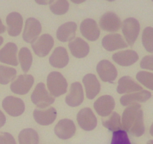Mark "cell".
I'll list each match as a JSON object with an SVG mask.
<instances>
[{
  "label": "cell",
  "mask_w": 153,
  "mask_h": 144,
  "mask_svg": "<svg viewBox=\"0 0 153 144\" xmlns=\"http://www.w3.org/2000/svg\"><path fill=\"white\" fill-rule=\"evenodd\" d=\"M123 127L132 136L140 137L145 132L143 112L140 104L134 103L125 109L123 114Z\"/></svg>",
  "instance_id": "1"
},
{
  "label": "cell",
  "mask_w": 153,
  "mask_h": 144,
  "mask_svg": "<svg viewBox=\"0 0 153 144\" xmlns=\"http://www.w3.org/2000/svg\"><path fill=\"white\" fill-rule=\"evenodd\" d=\"M47 85L51 95L53 97H59L67 92V80L60 72H51L48 76Z\"/></svg>",
  "instance_id": "2"
},
{
  "label": "cell",
  "mask_w": 153,
  "mask_h": 144,
  "mask_svg": "<svg viewBox=\"0 0 153 144\" xmlns=\"http://www.w3.org/2000/svg\"><path fill=\"white\" fill-rule=\"evenodd\" d=\"M31 100L39 108H46L55 101L54 97L47 91L46 86L43 83H39L37 85L31 95Z\"/></svg>",
  "instance_id": "3"
},
{
  "label": "cell",
  "mask_w": 153,
  "mask_h": 144,
  "mask_svg": "<svg viewBox=\"0 0 153 144\" xmlns=\"http://www.w3.org/2000/svg\"><path fill=\"white\" fill-rule=\"evenodd\" d=\"M121 26L128 45L133 46L137 39L140 30V26L138 20L133 17H129L123 22Z\"/></svg>",
  "instance_id": "4"
},
{
  "label": "cell",
  "mask_w": 153,
  "mask_h": 144,
  "mask_svg": "<svg viewBox=\"0 0 153 144\" xmlns=\"http://www.w3.org/2000/svg\"><path fill=\"white\" fill-rule=\"evenodd\" d=\"M54 45V40L49 34H44L32 43L35 54L39 57H45L49 54Z\"/></svg>",
  "instance_id": "5"
},
{
  "label": "cell",
  "mask_w": 153,
  "mask_h": 144,
  "mask_svg": "<svg viewBox=\"0 0 153 144\" xmlns=\"http://www.w3.org/2000/svg\"><path fill=\"white\" fill-rule=\"evenodd\" d=\"M2 107L11 117H17L25 111V104L20 98L14 96H7L2 101Z\"/></svg>",
  "instance_id": "6"
},
{
  "label": "cell",
  "mask_w": 153,
  "mask_h": 144,
  "mask_svg": "<svg viewBox=\"0 0 153 144\" xmlns=\"http://www.w3.org/2000/svg\"><path fill=\"white\" fill-rule=\"evenodd\" d=\"M96 71L101 80L106 83H113L117 79L118 73L114 65L108 60H101L97 65Z\"/></svg>",
  "instance_id": "7"
},
{
  "label": "cell",
  "mask_w": 153,
  "mask_h": 144,
  "mask_svg": "<svg viewBox=\"0 0 153 144\" xmlns=\"http://www.w3.org/2000/svg\"><path fill=\"white\" fill-rule=\"evenodd\" d=\"M42 24L37 19L29 17L25 23L24 30L23 32V39L27 43H32L38 38L42 32Z\"/></svg>",
  "instance_id": "8"
},
{
  "label": "cell",
  "mask_w": 153,
  "mask_h": 144,
  "mask_svg": "<svg viewBox=\"0 0 153 144\" xmlns=\"http://www.w3.org/2000/svg\"><path fill=\"white\" fill-rule=\"evenodd\" d=\"M34 83V78L30 74H21L18 76L11 84L10 89L11 92L17 95H26Z\"/></svg>",
  "instance_id": "9"
},
{
  "label": "cell",
  "mask_w": 153,
  "mask_h": 144,
  "mask_svg": "<svg viewBox=\"0 0 153 144\" xmlns=\"http://www.w3.org/2000/svg\"><path fill=\"white\" fill-rule=\"evenodd\" d=\"M76 120L79 126L84 131H92L96 128L98 121L92 110L89 107L81 109L77 114Z\"/></svg>",
  "instance_id": "10"
},
{
  "label": "cell",
  "mask_w": 153,
  "mask_h": 144,
  "mask_svg": "<svg viewBox=\"0 0 153 144\" xmlns=\"http://www.w3.org/2000/svg\"><path fill=\"white\" fill-rule=\"evenodd\" d=\"M116 103L114 98L108 95L98 98L94 103L93 106L97 114L102 117H107L113 112Z\"/></svg>",
  "instance_id": "11"
},
{
  "label": "cell",
  "mask_w": 153,
  "mask_h": 144,
  "mask_svg": "<svg viewBox=\"0 0 153 144\" xmlns=\"http://www.w3.org/2000/svg\"><path fill=\"white\" fill-rule=\"evenodd\" d=\"M57 111L54 107L39 108L33 111V118L38 124L41 125H49L56 120Z\"/></svg>",
  "instance_id": "12"
},
{
  "label": "cell",
  "mask_w": 153,
  "mask_h": 144,
  "mask_svg": "<svg viewBox=\"0 0 153 144\" xmlns=\"http://www.w3.org/2000/svg\"><path fill=\"white\" fill-rule=\"evenodd\" d=\"M56 135L61 140H68L74 135L76 126L74 122L69 119H64L59 121L54 128Z\"/></svg>",
  "instance_id": "13"
},
{
  "label": "cell",
  "mask_w": 153,
  "mask_h": 144,
  "mask_svg": "<svg viewBox=\"0 0 153 144\" xmlns=\"http://www.w3.org/2000/svg\"><path fill=\"white\" fill-rule=\"evenodd\" d=\"M99 25L101 29L107 32H117L121 27V20L114 12H106L101 17Z\"/></svg>",
  "instance_id": "14"
},
{
  "label": "cell",
  "mask_w": 153,
  "mask_h": 144,
  "mask_svg": "<svg viewBox=\"0 0 153 144\" xmlns=\"http://www.w3.org/2000/svg\"><path fill=\"white\" fill-rule=\"evenodd\" d=\"M17 46L14 43L9 42L0 50V62L12 66L18 65Z\"/></svg>",
  "instance_id": "15"
},
{
  "label": "cell",
  "mask_w": 153,
  "mask_h": 144,
  "mask_svg": "<svg viewBox=\"0 0 153 144\" xmlns=\"http://www.w3.org/2000/svg\"><path fill=\"white\" fill-rule=\"evenodd\" d=\"M84 100L83 86L79 82H74L71 85L69 93L65 98V102L72 107H77L83 103Z\"/></svg>",
  "instance_id": "16"
},
{
  "label": "cell",
  "mask_w": 153,
  "mask_h": 144,
  "mask_svg": "<svg viewBox=\"0 0 153 144\" xmlns=\"http://www.w3.org/2000/svg\"><path fill=\"white\" fill-rule=\"evenodd\" d=\"M80 30L82 35L90 42L98 40L100 36V29L96 22L92 19H86L81 23Z\"/></svg>",
  "instance_id": "17"
},
{
  "label": "cell",
  "mask_w": 153,
  "mask_h": 144,
  "mask_svg": "<svg viewBox=\"0 0 153 144\" xmlns=\"http://www.w3.org/2000/svg\"><path fill=\"white\" fill-rule=\"evenodd\" d=\"M102 46L106 50L114 51L119 49L127 48L128 44L124 41L120 34H109L102 39Z\"/></svg>",
  "instance_id": "18"
},
{
  "label": "cell",
  "mask_w": 153,
  "mask_h": 144,
  "mask_svg": "<svg viewBox=\"0 0 153 144\" xmlns=\"http://www.w3.org/2000/svg\"><path fill=\"white\" fill-rule=\"evenodd\" d=\"M112 59L116 63L123 67H128L134 64L139 59L137 53L132 50L120 51L112 56Z\"/></svg>",
  "instance_id": "19"
},
{
  "label": "cell",
  "mask_w": 153,
  "mask_h": 144,
  "mask_svg": "<svg viewBox=\"0 0 153 144\" xmlns=\"http://www.w3.org/2000/svg\"><path fill=\"white\" fill-rule=\"evenodd\" d=\"M83 83L85 86L86 98L89 100L95 98L101 90V84L93 74H88L83 78Z\"/></svg>",
  "instance_id": "20"
},
{
  "label": "cell",
  "mask_w": 153,
  "mask_h": 144,
  "mask_svg": "<svg viewBox=\"0 0 153 144\" xmlns=\"http://www.w3.org/2000/svg\"><path fill=\"white\" fill-rule=\"evenodd\" d=\"M8 26V33L10 36L16 37L20 34L23 28V20L21 14L17 12H12L6 17Z\"/></svg>",
  "instance_id": "21"
},
{
  "label": "cell",
  "mask_w": 153,
  "mask_h": 144,
  "mask_svg": "<svg viewBox=\"0 0 153 144\" xmlns=\"http://www.w3.org/2000/svg\"><path fill=\"white\" fill-rule=\"evenodd\" d=\"M77 26L74 22H68L58 28L56 38L62 42H71L75 39Z\"/></svg>",
  "instance_id": "22"
},
{
  "label": "cell",
  "mask_w": 153,
  "mask_h": 144,
  "mask_svg": "<svg viewBox=\"0 0 153 144\" xmlns=\"http://www.w3.org/2000/svg\"><path fill=\"white\" fill-rule=\"evenodd\" d=\"M49 62L53 67L63 68L69 62V56L67 50L63 47H58L54 50L50 56Z\"/></svg>",
  "instance_id": "23"
},
{
  "label": "cell",
  "mask_w": 153,
  "mask_h": 144,
  "mask_svg": "<svg viewBox=\"0 0 153 144\" xmlns=\"http://www.w3.org/2000/svg\"><path fill=\"white\" fill-rule=\"evenodd\" d=\"M68 48L72 56L76 58H84L89 54V46L80 38H76L68 43Z\"/></svg>",
  "instance_id": "24"
},
{
  "label": "cell",
  "mask_w": 153,
  "mask_h": 144,
  "mask_svg": "<svg viewBox=\"0 0 153 144\" xmlns=\"http://www.w3.org/2000/svg\"><path fill=\"white\" fill-rule=\"evenodd\" d=\"M143 90V87L136 83L129 76H124L121 77L118 81L117 91L119 94L131 93Z\"/></svg>",
  "instance_id": "25"
},
{
  "label": "cell",
  "mask_w": 153,
  "mask_h": 144,
  "mask_svg": "<svg viewBox=\"0 0 153 144\" xmlns=\"http://www.w3.org/2000/svg\"><path fill=\"white\" fill-rule=\"evenodd\" d=\"M152 97L151 92L146 90L125 95L120 98V103L123 106H129L130 104L137 102H146Z\"/></svg>",
  "instance_id": "26"
},
{
  "label": "cell",
  "mask_w": 153,
  "mask_h": 144,
  "mask_svg": "<svg viewBox=\"0 0 153 144\" xmlns=\"http://www.w3.org/2000/svg\"><path fill=\"white\" fill-rule=\"evenodd\" d=\"M20 144H38L39 136L35 130L32 128H25L20 132L18 136Z\"/></svg>",
  "instance_id": "27"
},
{
  "label": "cell",
  "mask_w": 153,
  "mask_h": 144,
  "mask_svg": "<svg viewBox=\"0 0 153 144\" xmlns=\"http://www.w3.org/2000/svg\"><path fill=\"white\" fill-rule=\"evenodd\" d=\"M121 120V117L117 112H112L107 119H103L102 125L109 131L114 132L123 129Z\"/></svg>",
  "instance_id": "28"
},
{
  "label": "cell",
  "mask_w": 153,
  "mask_h": 144,
  "mask_svg": "<svg viewBox=\"0 0 153 144\" xmlns=\"http://www.w3.org/2000/svg\"><path fill=\"white\" fill-rule=\"evenodd\" d=\"M19 62L25 73L29 71L32 64V55L30 50L27 48H23L20 49L18 54Z\"/></svg>",
  "instance_id": "29"
},
{
  "label": "cell",
  "mask_w": 153,
  "mask_h": 144,
  "mask_svg": "<svg viewBox=\"0 0 153 144\" xmlns=\"http://www.w3.org/2000/svg\"><path fill=\"white\" fill-rule=\"evenodd\" d=\"M17 71L14 68L0 65V84L7 85L16 77Z\"/></svg>",
  "instance_id": "30"
},
{
  "label": "cell",
  "mask_w": 153,
  "mask_h": 144,
  "mask_svg": "<svg viewBox=\"0 0 153 144\" xmlns=\"http://www.w3.org/2000/svg\"><path fill=\"white\" fill-rule=\"evenodd\" d=\"M50 9L56 15H62L68 11L69 3L68 0H54L50 5Z\"/></svg>",
  "instance_id": "31"
},
{
  "label": "cell",
  "mask_w": 153,
  "mask_h": 144,
  "mask_svg": "<svg viewBox=\"0 0 153 144\" xmlns=\"http://www.w3.org/2000/svg\"><path fill=\"white\" fill-rule=\"evenodd\" d=\"M142 43L147 52L153 53V28H145L142 34Z\"/></svg>",
  "instance_id": "32"
},
{
  "label": "cell",
  "mask_w": 153,
  "mask_h": 144,
  "mask_svg": "<svg viewBox=\"0 0 153 144\" xmlns=\"http://www.w3.org/2000/svg\"><path fill=\"white\" fill-rule=\"evenodd\" d=\"M136 78L141 84L150 90H153V73L148 71H139Z\"/></svg>",
  "instance_id": "33"
},
{
  "label": "cell",
  "mask_w": 153,
  "mask_h": 144,
  "mask_svg": "<svg viewBox=\"0 0 153 144\" xmlns=\"http://www.w3.org/2000/svg\"><path fill=\"white\" fill-rule=\"evenodd\" d=\"M110 144H131L129 140L128 134L124 130H119L114 131L112 137Z\"/></svg>",
  "instance_id": "34"
},
{
  "label": "cell",
  "mask_w": 153,
  "mask_h": 144,
  "mask_svg": "<svg viewBox=\"0 0 153 144\" xmlns=\"http://www.w3.org/2000/svg\"><path fill=\"white\" fill-rule=\"evenodd\" d=\"M141 68L153 71V55H148L142 59L140 64Z\"/></svg>",
  "instance_id": "35"
},
{
  "label": "cell",
  "mask_w": 153,
  "mask_h": 144,
  "mask_svg": "<svg viewBox=\"0 0 153 144\" xmlns=\"http://www.w3.org/2000/svg\"><path fill=\"white\" fill-rule=\"evenodd\" d=\"M0 144H16V141L11 134L0 132Z\"/></svg>",
  "instance_id": "36"
},
{
  "label": "cell",
  "mask_w": 153,
  "mask_h": 144,
  "mask_svg": "<svg viewBox=\"0 0 153 144\" xmlns=\"http://www.w3.org/2000/svg\"><path fill=\"white\" fill-rule=\"evenodd\" d=\"M35 2L39 5H51L53 2L54 0H35Z\"/></svg>",
  "instance_id": "37"
},
{
  "label": "cell",
  "mask_w": 153,
  "mask_h": 144,
  "mask_svg": "<svg viewBox=\"0 0 153 144\" xmlns=\"http://www.w3.org/2000/svg\"><path fill=\"white\" fill-rule=\"evenodd\" d=\"M6 122V117H5V114L0 111V128L4 126V125Z\"/></svg>",
  "instance_id": "38"
},
{
  "label": "cell",
  "mask_w": 153,
  "mask_h": 144,
  "mask_svg": "<svg viewBox=\"0 0 153 144\" xmlns=\"http://www.w3.org/2000/svg\"><path fill=\"white\" fill-rule=\"evenodd\" d=\"M5 30H6V27L2 24V20H1V19H0V34L4 33V32H5Z\"/></svg>",
  "instance_id": "39"
},
{
  "label": "cell",
  "mask_w": 153,
  "mask_h": 144,
  "mask_svg": "<svg viewBox=\"0 0 153 144\" xmlns=\"http://www.w3.org/2000/svg\"><path fill=\"white\" fill-rule=\"evenodd\" d=\"M73 3L74 4H80V3H83L86 0H71Z\"/></svg>",
  "instance_id": "40"
},
{
  "label": "cell",
  "mask_w": 153,
  "mask_h": 144,
  "mask_svg": "<svg viewBox=\"0 0 153 144\" xmlns=\"http://www.w3.org/2000/svg\"><path fill=\"white\" fill-rule=\"evenodd\" d=\"M149 133L153 137V123L152 124V125L150 126V128H149Z\"/></svg>",
  "instance_id": "41"
},
{
  "label": "cell",
  "mask_w": 153,
  "mask_h": 144,
  "mask_svg": "<svg viewBox=\"0 0 153 144\" xmlns=\"http://www.w3.org/2000/svg\"><path fill=\"white\" fill-rule=\"evenodd\" d=\"M3 42H4L3 38H2V36H0V46H1V45H2V43H3Z\"/></svg>",
  "instance_id": "42"
},
{
  "label": "cell",
  "mask_w": 153,
  "mask_h": 144,
  "mask_svg": "<svg viewBox=\"0 0 153 144\" xmlns=\"http://www.w3.org/2000/svg\"><path fill=\"white\" fill-rule=\"evenodd\" d=\"M146 144H153V140H149L148 142H147V143Z\"/></svg>",
  "instance_id": "43"
},
{
  "label": "cell",
  "mask_w": 153,
  "mask_h": 144,
  "mask_svg": "<svg viewBox=\"0 0 153 144\" xmlns=\"http://www.w3.org/2000/svg\"><path fill=\"white\" fill-rule=\"evenodd\" d=\"M107 1H108V2H113L115 0H107Z\"/></svg>",
  "instance_id": "44"
},
{
  "label": "cell",
  "mask_w": 153,
  "mask_h": 144,
  "mask_svg": "<svg viewBox=\"0 0 153 144\" xmlns=\"http://www.w3.org/2000/svg\"><path fill=\"white\" fill-rule=\"evenodd\" d=\"M152 2H153V0H152Z\"/></svg>",
  "instance_id": "45"
}]
</instances>
